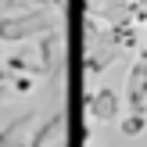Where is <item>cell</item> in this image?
I'll list each match as a JSON object with an SVG mask.
<instances>
[{
  "mask_svg": "<svg viewBox=\"0 0 147 147\" xmlns=\"http://www.w3.org/2000/svg\"><path fill=\"white\" fill-rule=\"evenodd\" d=\"M36 119H40L36 111H25V115H18L14 122H7V126L0 129V147H22L25 136H29V129L36 126Z\"/></svg>",
  "mask_w": 147,
  "mask_h": 147,
  "instance_id": "obj_5",
  "label": "cell"
},
{
  "mask_svg": "<svg viewBox=\"0 0 147 147\" xmlns=\"http://www.w3.org/2000/svg\"><path fill=\"white\" fill-rule=\"evenodd\" d=\"M83 104H86V115H90V122H100V126H108V122H115L122 115V97L111 90V86H90L86 90V97H83Z\"/></svg>",
  "mask_w": 147,
  "mask_h": 147,
  "instance_id": "obj_2",
  "label": "cell"
},
{
  "mask_svg": "<svg viewBox=\"0 0 147 147\" xmlns=\"http://www.w3.org/2000/svg\"><path fill=\"white\" fill-rule=\"evenodd\" d=\"M50 29H61V11L36 4V7L18 11V14L0 18V43H22L36 32H50Z\"/></svg>",
  "mask_w": 147,
  "mask_h": 147,
  "instance_id": "obj_1",
  "label": "cell"
},
{
  "mask_svg": "<svg viewBox=\"0 0 147 147\" xmlns=\"http://www.w3.org/2000/svg\"><path fill=\"white\" fill-rule=\"evenodd\" d=\"M61 129H65V111H54V115H47L40 126L29 129V136H25L22 147H47L54 136H61Z\"/></svg>",
  "mask_w": 147,
  "mask_h": 147,
  "instance_id": "obj_4",
  "label": "cell"
},
{
  "mask_svg": "<svg viewBox=\"0 0 147 147\" xmlns=\"http://www.w3.org/2000/svg\"><path fill=\"white\" fill-rule=\"evenodd\" d=\"M126 104L129 111H147V50H140L126 76Z\"/></svg>",
  "mask_w": 147,
  "mask_h": 147,
  "instance_id": "obj_3",
  "label": "cell"
},
{
  "mask_svg": "<svg viewBox=\"0 0 147 147\" xmlns=\"http://www.w3.org/2000/svg\"><path fill=\"white\" fill-rule=\"evenodd\" d=\"M115 122H119V133L129 140V136H140L147 129V111H129L126 119H115Z\"/></svg>",
  "mask_w": 147,
  "mask_h": 147,
  "instance_id": "obj_6",
  "label": "cell"
},
{
  "mask_svg": "<svg viewBox=\"0 0 147 147\" xmlns=\"http://www.w3.org/2000/svg\"><path fill=\"white\" fill-rule=\"evenodd\" d=\"M61 4L65 0H40V7H54V11H61Z\"/></svg>",
  "mask_w": 147,
  "mask_h": 147,
  "instance_id": "obj_9",
  "label": "cell"
},
{
  "mask_svg": "<svg viewBox=\"0 0 147 147\" xmlns=\"http://www.w3.org/2000/svg\"><path fill=\"white\" fill-rule=\"evenodd\" d=\"M0 65H4L11 76H14V72H32V76H36V68L29 65V57H25V54H7V57H0Z\"/></svg>",
  "mask_w": 147,
  "mask_h": 147,
  "instance_id": "obj_7",
  "label": "cell"
},
{
  "mask_svg": "<svg viewBox=\"0 0 147 147\" xmlns=\"http://www.w3.org/2000/svg\"><path fill=\"white\" fill-rule=\"evenodd\" d=\"M7 7H14V11H25V7H36L40 0H4Z\"/></svg>",
  "mask_w": 147,
  "mask_h": 147,
  "instance_id": "obj_8",
  "label": "cell"
}]
</instances>
